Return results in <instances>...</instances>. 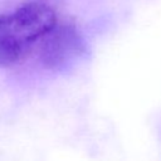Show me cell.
I'll return each instance as SVG.
<instances>
[{
    "label": "cell",
    "mask_w": 161,
    "mask_h": 161,
    "mask_svg": "<svg viewBox=\"0 0 161 161\" xmlns=\"http://www.w3.org/2000/svg\"><path fill=\"white\" fill-rule=\"evenodd\" d=\"M58 20L55 10L43 0L28 1L0 14V68L23 63Z\"/></svg>",
    "instance_id": "cell-1"
},
{
    "label": "cell",
    "mask_w": 161,
    "mask_h": 161,
    "mask_svg": "<svg viewBox=\"0 0 161 161\" xmlns=\"http://www.w3.org/2000/svg\"><path fill=\"white\" fill-rule=\"evenodd\" d=\"M35 52L44 68L62 70L86 53V43L74 23L58 20L54 28L42 39Z\"/></svg>",
    "instance_id": "cell-2"
}]
</instances>
